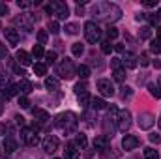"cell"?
Instances as JSON below:
<instances>
[{"mask_svg": "<svg viewBox=\"0 0 161 159\" xmlns=\"http://www.w3.org/2000/svg\"><path fill=\"white\" fill-rule=\"evenodd\" d=\"M92 13L99 19V21H118L122 17V9L116 4H111V2H97L92 6Z\"/></svg>", "mask_w": 161, "mask_h": 159, "instance_id": "6da1fadb", "label": "cell"}, {"mask_svg": "<svg viewBox=\"0 0 161 159\" xmlns=\"http://www.w3.org/2000/svg\"><path fill=\"white\" fill-rule=\"evenodd\" d=\"M77 125H79V120H77V116H75L73 112H69V111L56 116V127H58L62 133H66V135L75 133V131H77Z\"/></svg>", "mask_w": 161, "mask_h": 159, "instance_id": "7a4b0ae2", "label": "cell"}, {"mask_svg": "<svg viewBox=\"0 0 161 159\" xmlns=\"http://www.w3.org/2000/svg\"><path fill=\"white\" fill-rule=\"evenodd\" d=\"M84 38H86L88 43L99 41V38H101V30H99V26H97L94 21H88V23L84 25Z\"/></svg>", "mask_w": 161, "mask_h": 159, "instance_id": "3957f363", "label": "cell"}, {"mask_svg": "<svg viewBox=\"0 0 161 159\" xmlns=\"http://www.w3.org/2000/svg\"><path fill=\"white\" fill-rule=\"evenodd\" d=\"M56 73L62 77V79H73V75H75V68H73V62L71 60H64L62 64H58V68H56Z\"/></svg>", "mask_w": 161, "mask_h": 159, "instance_id": "277c9868", "label": "cell"}, {"mask_svg": "<svg viewBox=\"0 0 161 159\" xmlns=\"http://www.w3.org/2000/svg\"><path fill=\"white\" fill-rule=\"evenodd\" d=\"M116 125H118L120 131L125 133V131L131 127V112H129V111H120V112H118V118H116Z\"/></svg>", "mask_w": 161, "mask_h": 159, "instance_id": "5b68a950", "label": "cell"}, {"mask_svg": "<svg viewBox=\"0 0 161 159\" xmlns=\"http://www.w3.org/2000/svg\"><path fill=\"white\" fill-rule=\"evenodd\" d=\"M97 90H99V94H101L103 97L114 96V86H113V82L109 79H99L97 80Z\"/></svg>", "mask_w": 161, "mask_h": 159, "instance_id": "8992f818", "label": "cell"}, {"mask_svg": "<svg viewBox=\"0 0 161 159\" xmlns=\"http://www.w3.org/2000/svg\"><path fill=\"white\" fill-rule=\"evenodd\" d=\"M13 23H15L17 26H21L23 30H26V32H32V23H34V15L26 13V15L15 17V19H13Z\"/></svg>", "mask_w": 161, "mask_h": 159, "instance_id": "52a82bcc", "label": "cell"}, {"mask_svg": "<svg viewBox=\"0 0 161 159\" xmlns=\"http://www.w3.org/2000/svg\"><path fill=\"white\" fill-rule=\"evenodd\" d=\"M41 144H43V150H45L47 154H54V152L58 150V139H56L54 135H47Z\"/></svg>", "mask_w": 161, "mask_h": 159, "instance_id": "ba28073f", "label": "cell"}, {"mask_svg": "<svg viewBox=\"0 0 161 159\" xmlns=\"http://www.w3.org/2000/svg\"><path fill=\"white\" fill-rule=\"evenodd\" d=\"M21 139H23V142H25V144H28V146H36V144H38V135H36V131H34V129L25 127V129H23V133H21Z\"/></svg>", "mask_w": 161, "mask_h": 159, "instance_id": "9c48e42d", "label": "cell"}, {"mask_svg": "<svg viewBox=\"0 0 161 159\" xmlns=\"http://www.w3.org/2000/svg\"><path fill=\"white\" fill-rule=\"evenodd\" d=\"M154 123H156V116L154 114H150V112H141L139 114V127L141 129H150Z\"/></svg>", "mask_w": 161, "mask_h": 159, "instance_id": "30bf717a", "label": "cell"}, {"mask_svg": "<svg viewBox=\"0 0 161 159\" xmlns=\"http://www.w3.org/2000/svg\"><path fill=\"white\" fill-rule=\"evenodd\" d=\"M139 144H141V140H139L135 135H125V137L122 139V148H124L125 152H131V150H135Z\"/></svg>", "mask_w": 161, "mask_h": 159, "instance_id": "8fae6325", "label": "cell"}, {"mask_svg": "<svg viewBox=\"0 0 161 159\" xmlns=\"http://www.w3.org/2000/svg\"><path fill=\"white\" fill-rule=\"evenodd\" d=\"M51 6H53V13H54L58 19H66V17H68V13H69L68 4H64V2H54V4H51Z\"/></svg>", "mask_w": 161, "mask_h": 159, "instance_id": "7c38bea8", "label": "cell"}, {"mask_svg": "<svg viewBox=\"0 0 161 159\" xmlns=\"http://www.w3.org/2000/svg\"><path fill=\"white\" fill-rule=\"evenodd\" d=\"M109 137L107 135H99V137H96L94 139V148L97 150V152H105V150H109Z\"/></svg>", "mask_w": 161, "mask_h": 159, "instance_id": "4fadbf2b", "label": "cell"}, {"mask_svg": "<svg viewBox=\"0 0 161 159\" xmlns=\"http://www.w3.org/2000/svg\"><path fill=\"white\" fill-rule=\"evenodd\" d=\"M122 64L127 68V69H133V68H137V56L133 54V52H124V58H122Z\"/></svg>", "mask_w": 161, "mask_h": 159, "instance_id": "5bb4252c", "label": "cell"}, {"mask_svg": "<svg viewBox=\"0 0 161 159\" xmlns=\"http://www.w3.org/2000/svg\"><path fill=\"white\" fill-rule=\"evenodd\" d=\"M4 36H6V41H8L9 45H17V43H19V34H17V30H13V28H6V30H4Z\"/></svg>", "mask_w": 161, "mask_h": 159, "instance_id": "9a60e30c", "label": "cell"}, {"mask_svg": "<svg viewBox=\"0 0 161 159\" xmlns=\"http://www.w3.org/2000/svg\"><path fill=\"white\" fill-rule=\"evenodd\" d=\"M64 159H79V152L75 148V144H68L64 150Z\"/></svg>", "mask_w": 161, "mask_h": 159, "instance_id": "2e32d148", "label": "cell"}, {"mask_svg": "<svg viewBox=\"0 0 161 159\" xmlns=\"http://www.w3.org/2000/svg\"><path fill=\"white\" fill-rule=\"evenodd\" d=\"M15 58H17V62L19 64H23V66H30V54L26 52V51H17V54H15Z\"/></svg>", "mask_w": 161, "mask_h": 159, "instance_id": "e0dca14e", "label": "cell"}, {"mask_svg": "<svg viewBox=\"0 0 161 159\" xmlns=\"http://www.w3.org/2000/svg\"><path fill=\"white\" fill-rule=\"evenodd\" d=\"M21 90H19V84H8L6 88H4V96H6V99H9V97H13L15 94H19Z\"/></svg>", "mask_w": 161, "mask_h": 159, "instance_id": "ac0fdd59", "label": "cell"}, {"mask_svg": "<svg viewBox=\"0 0 161 159\" xmlns=\"http://www.w3.org/2000/svg\"><path fill=\"white\" fill-rule=\"evenodd\" d=\"M32 114H34L36 122H41V123L49 120V112H47V111H43V109H34V111H32Z\"/></svg>", "mask_w": 161, "mask_h": 159, "instance_id": "d6986e66", "label": "cell"}, {"mask_svg": "<svg viewBox=\"0 0 161 159\" xmlns=\"http://www.w3.org/2000/svg\"><path fill=\"white\" fill-rule=\"evenodd\" d=\"M90 103H92V109H94V111H103V109L107 107V103H105L101 97H92Z\"/></svg>", "mask_w": 161, "mask_h": 159, "instance_id": "ffe728a7", "label": "cell"}, {"mask_svg": "<svg viewBox=\"0 0 161 159\" xmlns=\"http://www.w3.org/2000/svg\"><path fill=\"white\" fill-rule=\"evenodd\" d=\"M2 146H4V150H6L8 154H11V152L17 150V142H15L13 139H4V144H2Z\"/></svg>", "mask_w": 161, "mask_h": 159, "instance_id": "44dd1931", "label": "cell"}, {"mask_svg": "<svg viewBox=\"0 0 161 159\" xmlns=\"http://www.w3.org/2000/svg\"><path fill=\"white\" fill-rule=\"evenodd\" d=\"M19 90L23 92V94H30L32 90H34V86H32V82L26 79H23L21 82H19Z\"/></svg>", "mask_w": 161, "mask_h": 159, "instance_id": "7402d4cb", "label": "cell"}, {"mask_svg": "<svg viewBox=\"0 0 161 159\" xmlns=\"http://www.w3.org/2000/svg\"><path fill=\"white\" fill-rule=\"evenodd\" d=\"M45 86H47L49 90H58V88H60V82H58L56 77H47V79H45Z\"/></svg>", "mask_w": 161, "mask_h": 159, "instance_id": "603a6c76", "label": "cell"}, {"mask_svg": "<svg viewBox=\"0 0 161 159\" xmlns=\"http://www.w3.org/2000/svg\"><path fill=\"white\" fill-rule=\"evenodd\" d=\"M75 146H79L80 150H84V148L88 146V140H86V135H82V133H79V135H77V139H75Z\"/></svg>", "mask_w": 161, "mask_h": 159, "instance_id": "cb8c5ba5", "label": "cell"}, {"mask_svg": "<svg viewBox=\"0 0 161 159\" xmlns=\"http://www.w3.org/2000/svg\"><path fill=\"white\" fill-rule=\"evenodd\" d=\"M77 75H79L80 79H88V77H90V68L84 66V64L79 66V68H77Z\"/></svg>", "mask_w": 161, "mask_h": 159, "instance_id": "d4e9b609", "label": "cell"}, {"mask_svg": "<svg viewBox=\"0 0 161 159\" xmlns=\"http://www.w3.org/2000/svg\"><path fill=\"white\" fill-rule=\"evenodd\" d=\"M64 30H66V32H68L69 36H75V34L79 32V25H75V23H68Z\"/></svg>", "mask_w": 161, "mask_h": 159, "instance_id": "484cf974", "label": "cell"}, {"mask_svg": "<svg viewBox=\"0 0 161 159\" xmlns=\"http://www.w3.org/2000/svg\"><path fill=\"white\" fill-rule=\"evenodd\" d=\"M150 36H152V28H150V26H142V28L139 30V38H141V40H148Z\"/></svg>", "mask_w": 161, "mask_h": 159, "instance_id": "4316f807", "label": "cell"}, {"mask_svg": "<svg viewBox=\"0 0 161 159\" xmlns=\"http://www.w3.org/2000/svg\"><path fill=\"white\" fill-rule=\"evenodd\" d=\"M34 73L36 75H45L47 73V64H41V62L34 64Z\"/></svg>", "mask_w": 161, "mask_h": 159, "instance_id": "83f0119b", "label": "cell"}, {"mask_svg": "<svg viewBox=\"0 0 161 159\" xmlns=\"http://www.w3.org/2000/svg\"><path fill=\"white\" fill-rule=\"evenodd\" d=\"M144 159H159L158 150H154V148H146V150H144Z\"/></svg>", "mask_w": 161, "mask_h": 159, "instance_id": "f1b7e54d", "label": "cell"}, {"mask_svg": "<svg viewBox=\"0 0 161 159\" xmlns=\"http://www.w3.org/2000/svg\"><path fill=\"white\" fill-rule=\"evenodd\" d=\"M47 30H49L51 34H58V32H60V26H58V23H56V21H49Z\"/></svg>", "mask_w": 161, "mask_h": 159, "instance_id": "f546056e", "label": "cell"}, {"mask_svg": "<svg viewBox=\"0 0 161 159\" xmlns=\"http://www.w3.org/2000/svg\"><path fill=\"white\" fill-rule=\"evenodd\" d=\"M113 45H111V41H101V52L103 54H111L113 52Z\"/></svg>", "mask_w": 161, "mask_h": 159, "instance_id": "4dcf8cb0", "label": "cell"}, {"mask_svg": "<svg viewBox=\"0 0 161 159\" xmlns=\"http://www.w3.org/2000/svg\"><path fill=\"white\" fill-rule=\"evenodd\" d=\"M71 52H73L75 56H80V54L84 52V45H82V43H73V47H71Z\"/></svg>", "mask_w": 161, "mask_h": 159, "instance_id": "1f68e13d", "label": "cell"}, {"mask_svg": "<svg viewBox=\"0 0 161 159\" xmlns=\"http://www.w3.org/2000/svg\"><path fill=\"white\" fill-rule=\"evenodd\" d=\"M148 92H150V96H154L156 99L161 97V92H159V88H158L156 84H148Z\"/></svg>", "mask_w": 161, "mask_h": 159, "instance_id": "d6a6232c", "label": "cell"}, {"mask_svg": "<svg viewBox=\"0 0 161 159\" xmlns=\"http://www.w3.org/2000/svg\"><path fill=\"white\" fill-rule=\"evenodd\" d=\"M120 90H122V92H120V99H129V97H131V94H133L129 86H122Z\"/></svg>", "mask_w": 161, "mask_h": 159, "instance_id": "836d02e7", "label": "cell"}, {"mask_svg": "<svg viewBox=\"0 0 161 159\" xmlns=\"http://www.w3.org/2000/svg\"><path fill=\"white\" fill-rule=\"evenodd\" d=\"M90 101H92V97L88 96V92L79 96V105H82V107H88V103H90Z\"/></svg>", "mask_w": 161, "mask_h": 159, "instance_id": "e575fe53", "label": "cell"}, {"mask_svg": "<svg viewBox=\"0 0 161 159\" xmlns=\"http://www.w3.org/2000/svg\"><path fill=\"white\" fill-rule=\"evenodd\" d=\"M32 54H34V58H41V56H45V51H43V45H36V47L32 49Z\"/></svg>", "mask_w": 161, "mask_h": 159, "instance_id": "d590c367", "label": "cell"}, {"mask_svg": "<svg viewBox=\"0 0 161 159\" xmlns=\"http://www.w3.org/2000/svg\"><path fill=\"white\" fill-rule=\"evenodd\" d=\"M86 88H88V84H86V82H77V84H75V94H77V96L86 94Z\"/></svg>", "mask_w": 161, "mask_h": 159, "instance_id": "8d00e7d4", "label": "cell"}, {"mask_svg": "<svg viewBox=\"0 0 161 159\" xmlns=\"http://www.w3.org/2000/svg\"><path fill=\"white\" fill-rule=\"evenodd\" d=\"M113 75H114V80H118V82H124V80H125V71H124V69H114V73H113Z\"/></svg>", "mask_w": 161, "mask_h": 159, "instance_id": "74e56055", "label": "cell"}, {"mask_svg": "<svg viewBox=\"0 0 161 159\" xmlns=\"http://www.w3.org/2000/svg\"><path fill=\"white\" fill-rule=\"evenodd\" d=\"M107 38H109V41L116 40V38H118V30H116L114 26H109V28H107Z\"/></svg>", "mask_w": 161, "mask_h": 159, "instance_id": "f35d334b", "label": "cell"}, {"mask_svg": "<svg viewBox=\"0 0 161 159\" xmlns=\"http://www.w3.org/2000/svg\"><path fill=\"white\" fill-rule=\"evenodd\" d=\"M150 51L154 52V54H158V52H161V41L154 40L152 43H150Z\"/></svg>", "mask_w": 161, "mask_h": 159, "instance_id": "ab89813d", "label": "cell"}, {"mask_svg": "<svg viewBox=\"0 0 161 159\" xmlns=\"http://www.w3.org/2000/svg\"><path fill=\"white\" fill-rule=\"evenodd\" d=\"M54 60H56V52H54V51L45 52V62H47V64H54Z\"/></svg>", "mask_w": 161, "mask_h": 159, "instance_id": "60d3db41", "label": "cell"}, {"mask_svg": "<svg viewBox=\"0 0 161 159\" xmlns=\"http://www.w3.org/2000/svg\"><path fill=\"white\" fill-rule=\"evenodd\" d=\"M19 105H21V109H28L30 107V99L23 96V97H19Z\"/></svg>", "mask_w": 161, "mask_h": 159, "instance_id": "b9f144b4", "label": "cell"}, {"mask_svg": "<svg viewBox=\"0 0 161 159\" xmlns=\"http://www.w3.org/2000/svg\"><path fill=\"white\" fill-rule=\"evenodd\" d=\"M47 38H49V36H47V30H40V32H38V40H40L41 45L47 41Z\"/></svg>", "mask_w": 161, "mask_h": 159, "instance_id": "7bdbcfd3", "label": "cell"}, {"mask_svg": "<svg viewBox=\"0 0 161 159\" xmlns=\"http://www.w3.org/2000/svg\"><path fill=\"white\" fill-rule=\"evenodd\" d=\"M137 62H139V64H141V66H142V68H144V66H148V64H150V62H148V56H146V54H141V56H139V58H137Z\"/></svg>", "mask_w": 161, "mask_h": 159, "instance_id": "ee69618b", "label": "cell"}, {"mask_svg": "<svg viewBox=\"0 0 161 159\" xmlns=\"http://www.w3.org/2000/svg\"><path fill=\"white\" fill-rule=\"evenodd\" d=\"M148 139H150V142H152V144H159V142H161V137H159V135H156V133H152Z\"/></svg>", "mask_w": 161, "mask_h": 159, "instance_id": "f6af8a7d", "label": "cell"}, {"mask_svg": "<svg viewBox=\"0 0 161 159\" xmlns=\"http://www.w3.org/2000/svg\"><path fill=\"white\" fill-rule=\"evenodd\" d=\"M120 64H122V58H113V60H111V66H113L114 69H120Z\"/></svg>", "mask_w": 161, "mask_h": 159, "instance_id": "bcb514c9", "label": "cell"}, {"mask_svg": "<svg viewBox=\"0 0 161 159\" xmlns=\"http://www.w3.org/2000/svg\"><path fill=\"white\" fill-rule=\"evenodd\" d=\"M30 4H32V2H28V0H19V2H17V6H19V8H28Z\"/></svg>", "mask_w": 161, "mask_h": 159, "instance_id": "7dc6e473", "label": "cell"}, {"mask_svg": "<svg viewBox=\"0 0 161 159\" xmlns=\"http://www.w3.org/2000/svg\"><path fill=\"white\" fill-rule=\"evenodd\" d=\"M156 4H158V0H146V2H144V6H146V8H154Z\"/></svg>", "mask_w": 161, "mask_h": 159, "instance_id": "c3c4849f", "label": "cell"}, {"mask_svg": "<svg viewBox=\"0 0 161 159\" xmlns=\"http://www.w3.org/2000/svg\"><path fill=\"white\" fill-rule=\"evenodd\" d=\"M8 13V6L6 4H0V15H6Z\"/></svg>", "mask_w": 161, "mask_h": 159, "instance_id": "681fc988", "label": "cell"}, {"mask_svg": "<svg viewBox=\"0 0 161 159\" xmlns=\"http://www.w3.org/2000/svg\"><path fill=\"white\" fill-rule=\"evenodd\" d=\"M6 52H8V51H6V45H2V43H0V58H4V56H6Z\"/></svg>", "mask_w": 161, "mask_h": 159, "instance_id": "f907efd6", "label": "cell"}, {"mask_svg": "<svg viewBox=\"0 0 161 159\" xmlns=\"http://www.w3.org/2000/svg\"><path fill=\"white\" fill-rule=\"evenodd\" d=\"M0 88H6V75H0Z\"/></svg>", "mask_w": 161, "mask_h": 159, "instance_id": "816d5d0a", "label": "cell"}, {"mask_svg": "<svg viewBox=\"0 0 161 159\" xmlns=\"http://www.w3.org/2000/svg\"><path fill=\"white\" fill-rule=\"evenodd\" d=\"M13 69H15V73H17V75H25V71H23V68H19V66H15Z\"/></svg>", "mask_w": 161, "mask_h": 159, "instance_id": "f5cc1de1", "label": "cell"}, {"mask_svg": "<svg viewBox=\"0 0 161 159\" xmlns=\"http://www.w3.org/2000/svg\"><path fill=\"white\" fill-rule=\"evenodd\" d=\"M15 120H17V123H19V125H23V123H25V118H23V116H15Z\"/></svg>", "mask_w": 161, "mask_h": 159, "instance_id": "db71d44e", "label": "cell"}, {"mask_svg": "<svg viewBox=\"0 0 161 159\" xmlns=\"http://www.w3.org/2000/svg\"><path fill=\"white\" fill-rule=\"evenodd\" d=\"M114 49H116L118 52H124V45H120V43H118V45H114Z\"/></svg>", "mask_w": 161, "mask_h": 159, "instance_id": "11a10c76", "label": "cell"}, {"mask_svg": "<svg viewBox=\"0 0 161 159\" xmlns=\"http://www.w3.org/2000/svg\"><path fill=\"white\" fill-rule=\"evenodd\" d=\"M156 34H158V41H161V26L156 30Z\"/></svg>", "mask_w": 161, "mask_h": 159, "instance_id": "9f6ffc18", "label": "cell"}, {"mask_svg": "<svg viewBox=\"0 0 161 159\" xmlns=\"http://www.w3.org/2000/svg\"><path fill=\"white\" fill-rule=\"evenodd\" d=\"M4 112V105H2V101H0V114Z\"/></svg>", "mask_w": 161, "mask_h": 159, "instance_id": "6f0895ef", "label": "cell"}, {"mask_svg": "<svg viewBox=\"0 0 161 159\" xmlns=\"http://www.w3.org/2000/svg\"><path fill=\"white\" fill-rule=\"evenodd\" d=\"M158 19H161V8H159V11H158Z\"/></svg>", "mask_w": 161, "mask_h": 159, "instance_id": "680465c9", "label": "cell"}, {"mask_svg": "<svg viewBox=\"0 0 161 159\" xmlns=\"http://www.w3.org/2000/svg\"><path fill=\"white\" fill-rule=\"evenodd\" d=\"M158 123H159V129H161V116H159V120H158Z\"/></svg>", "mask_w": 161, "mask_h": 159, "instance_id": "91938a15", "label": "cell"}, {"mask_svg": "<svg viewBox=\"0 0 161 159\" xmlns=\"http://www.w3.org/2000/svg\"><path fill=\"white\" fill-rule=\"evenodd\" d=\"M158 88H159V92H161V77H159V86H158Z\"/></svg>", "mask_w": 161, "mask_h": 159, "instance_id": "94428289", "label": "cell"}, {"mask_svg": "<svg viewBox=\"0 0 161 159\" xmlns=\"http://www.w3.org/2000/svg\"><path fill=\"white\" fill-rule=\"evenodd\" d=\"M54 159H58V157H54Z\"/></svg>", "mask_w": 161, "mask_h": 159, "instance_id": "6125c7cd", "label": "cell"}]
</instances>
